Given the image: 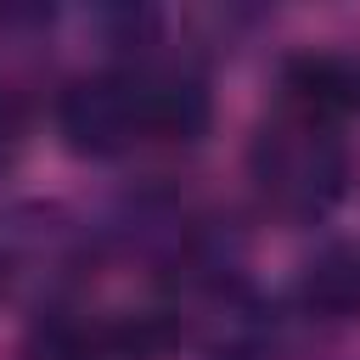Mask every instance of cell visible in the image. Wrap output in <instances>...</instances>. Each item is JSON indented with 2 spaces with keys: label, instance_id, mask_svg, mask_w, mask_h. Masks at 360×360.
Wrapping results in <instances>:
<instances>
[{
  "label": "cell",
  "instance_id": "obj_1",
  "mask_svg": "<svg viewBox=\"0 0 360 360\" xmlns=\"http://www.w3.org/2000/svg\"><path fill=\"white\" fill-rule=\"evenodd\" d=\"M248 163H253V180H259L264 202L276 214H292V219L326 214L343 197V180H349V158H343L338 129L304 124L292 112H281V124H270L253 141Z\"/></svg>",
  "mask_w": 360,
  "mask_h": 360
},
{
  "label": "cell",
  "instance_id": "obj_2",
  "mask_svg": "<svg viewBox=\"0 0 360 360\" xmlns=\"http://www.w3.org/2000/svg\"><path fill=\"white\" fill-rule=\"evenodd\" d=\"M56 129L68 135L73 152H90V158H112L135 141H152L146 73H96L68 84L56 101Z\"/></svg>",
  "mask_w": 360,
  "mask_h": 360
},
{
  "label": "cell",
  "instance_id": "obj_3",
  "mask_svg": "<svg viewBox=\"0 0 360 360\" xmlns=\"http://www.w3.org/2000/svg\"><path fill=\"white\" fill-rule=\"evenodd\" d=\"M281 101L304 124L343 129L360 112V62L343 51H304L281 68Z\"/></svg>",
  "mask_w": 360,
  "mask_h": 360
},
{
  "label": "cell",
  "instance_id": "obj_4",
  "mask_svg": "<svg viewBox=\"0 0 360 360\" xmlns=\"http://www.w3.org/2000/svg\"><path fill=\"white\" fill-rule=\"evenodd\" d=\"M304 304L321 315H360V248H332L304 276Z\"/></svg>",
  "mask_w": 360,
  "mask_h": 360
}]
</instances>
